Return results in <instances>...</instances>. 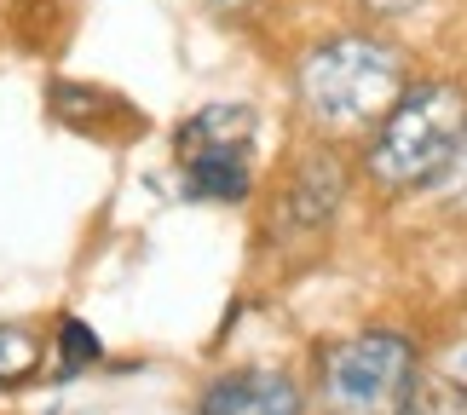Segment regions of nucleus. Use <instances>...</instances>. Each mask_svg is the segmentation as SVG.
<instances>
[{"label": "nucleus", "instance_id": "10", "mask_svg": "<svg viewBox=\"0 0 467 415\" xmlns=\"http://www.w3.org/2000/svg\"><path fill=\"white\" fill-rule=\"evenodd\" d=\"M416 202L433 213V220H444V225H467V133L456 139V150H451V161L433 173V185H427Z\"/></svg>", "mask_w": 467, "mask_h": 415}, {"label": "nucleus", "instance_id": "7", "mask_svg": "<svg viewBox=\"0 0 467 415\" xmlns=\"http://www.w3.org/2000/svg\"><path fill=\"white\" fill-rule=\"evenodd\" d=\"M41 110L52 128L76 133V139H93V144H133L150 133L145 110L116 93V87L104 81H87V76H47L41 87Z\"/></svg>", "mask_w": 467, "mask_h": 415}, {"label": "nucleus", "instance_id": "8", "mask_svg": "<svg viewBox=\"0 0 467 415\" xmlns=\"http://www.w3.org/2000/svg\"><path fill=\"white\" fill-rule=\"evenodd\" d=\"M104 364H110V347H104V335L81 312L47 317V375L52 381H81V375H93Z\"/></svg>", "mask_w": 467, "mask_h": 415}, {"label": "nucleus", "instance_id": "2", "mask_svg": "<svg viewBox=\"0 0 467 415\" xmlns=\"http://www.w3.org/2000/svg\"><path fill=\"white\" fill-rule=\"evenodd\" d=\"M358 196L364 185L347 144L295 133L254 191V254L272 272H306L335 248Z\"/></svg>", "mask_w": 467, "mask_h": 415}, {"label": "nucleus", "instance_id": "12", "mask_svg": "<svg viewBox=\"0 0 467 415\" xmlns=\"http://www.w3.org/2000/svg\"><path fill=\"white\" fill-rule=\"evenodd\" d=\"M399 415H467V387L462 381H421V392Z\"/></svg>", "mask_w": 467, "mask_h": 415}, {"label": "nucleus", "instance_id": "14", "mask_svg": "<svg viewBox=\"0 0 467 415\" xmlns=\"http://www.w3.org/2000/svg\"><path fill=\"white\" fill-rule=\"evenodd\" d=\"M456 381H462V387H467V364H462V375H456Z\"/></svg>", "mask_w": 467, "mask_h": 415}, {"label": "nucleus", "instance_id": "13", "mask_svg": "<svg viewBox=\"0 0 467 415\" xmlns=\"http://www.w3.org/2000/svg\"><path fill=\"white\" fill-rule=\"evenodd\" d=\"M352 6H358V17H364V24L399 35L404 24H416V17L433 6V0H352Z\"/></svg>", "mask_w": 467, "mask_h": 415}, {"label": "nucleus", "instance_id": "9", "mask_svg": "<svg viewBox=\"0 0 467 415\" xmlns=\"http://www.w3.org/2000/svg\"><path fill=\"white\" fill-rule=\"evenodd\" d=\"M47 375V323L0 317V392H24Z\"/></svg>", "mask_w": 467, "mask_h": 415}, {"label": "nucleus", "instance_id": "5", "mask_svg": "<svg viewBox=\"0 0 467 415\" xmlns=\"http://www.w3.org/2000/svg\"><path fill=\"white\" fill-rule=\"evenodd\" d=\"M173 191L191 208H254L265 179V110L254 99H202L168 128Z\"/></svg>", "mask_w": 467, "mask_h": 415}, {"label": "nucleus", "instance_id": "3", "mask_svg": "<svg viewBox=\"0 0 467 415\" xmlns=\"http://www.w3.org/2000/svg\"><path fill=\"white\" fill-rule=\"evenodd\" d=\"M462 133H467V81L451 69H416L410 87L392 99V110L352 150L358 185L375 208L416 202L433 185V173L451 161Z\"/></svg>", "mask_w": 467, "mask_h": 415}, {"label": "nucleus", "instance_id": "6", "mask_svg": "<svg viewBox=\"0 0 467 415\" xmlns=\"http://www.w3.org/2000/svg\"><path fill=\"white\" fill-rule=\"evenodd\" d=\"M191 415H312L306 375L289 364H265V358L225 364L196 381Z\"/></svg>", "mask_w": 467, "mask_h": 415}, {"label": "nucleus", "instance_id": "16", "mask_svg": "<svg viewBox=\"0 0 467 415\" xmlns=\"http://www.w3.org/2000/svg\"><path fill=\"white\" fill-rule=\"evenodd\" d=\"M0 6H6V0H0Z\"/></svg>", "mask_w": 467, "mask_h": 415}, {"label": "nucleus", "instance_id": "11", "mask_svg": "<svg viewBox=\"0 0 467 415\" xmlns=\"http://www.w3.org/2000/svg\"><path fill=\"white\" fill-rule=\"evenodd\" d=\"M283 6L289 0H196V12L208 17V24H220L231 35H260V29H272Z\"/></svg>", "mask_w": 467, "mask_h": 415}, {"label": "nucleus", "instance_id": "15", "mask_svg": "<svg viewBox=\"0 0 467 415\" xmlns=\"http://www.w3.org/2000/svg\"><path fill=\"white\" fill-rule=\"evenodd\" d=\"M47 415H58V410H47Z\"/></svg>", "mask_w": 467, "mask_h": 415}, {"label": "nucleus", "instance_id": "1", "mask_svg": "<svg viewBox=\"0 0 467 415\" xmlns=\"http://www.w3.org/2000/svg\"><path fill=\"white\" fill-rule=\"evenodd\" d=\"M416 69H421L416 52L392 29H375L364 17L306 35L289 52V64H283L295 133H312V139L358 150L375 121L392 110V99L410 87Z\"/></svg>", "mask_w": 467, "mask_h": 415}, {"label": "nucleus", "instance_id": "4", "mask_svg": "<svg viewBox=\"0 0 467 415\" xmlns=\"http://www.w3.org/2000/svg\"><path fill=\"white\" fill-rule=\"evenodd\" d=\"M427 381V347L410 323H352L306 352L312 415H399Z\"/></svg>", "mask_w": 467, "mask_h": 415}]
</instances>
